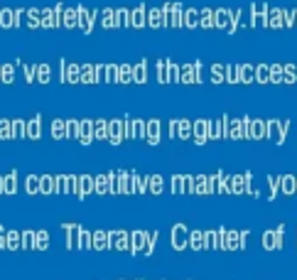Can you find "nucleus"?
<instances>
[{
  "label": "nucleus",
  "instance_id": "nucleus-1",
  "mask_svg": "<svg viewBox=\"0 0 297 280\" xmlns=\"http://www.w3.org/2000/svg\"><path fill=\"white\" fill-rule=\"evenodd\" d=\"M108 234H111V248H116V251L130 248V236L125 231H108Z\"/></svg>",
  "mask_w": 297,
  "mask_h": 280
},
{
  "label": "nucleus",
  "instance_id": "nucleus-2",
  "mask_svg": "<svg viewBox=\"0 0 297 280\" xmlns=\"http://www.w3.org/2000/svg\"><path fill=\"white\" fill-rule=\"evenodd\" d=\"M123 138H125V123L123 120H111L108 123V140L113 145H118Z\"/></svg>",
  "mask_w": 297,
  "mask_h": 280
},
{
  "label": "nucleus",
  "instance_id": "nucleus-3",
  "mask_svg": "<svg viewBox=\"0 0 297 280\" xmlns=\"http://www.w3.org/2000/svg\"><path fill=\"white\" fill-rule=\"evenodd\" d=\"M93 192H96L93 177H91V174H84V177H79V192H76V196H79V199H86V196L93 194Z\"/></svg>",
  "mask_w": 297,
  "mask_h": 280
},
{
  "label": "nucleus",
  "instance_id": "nucleus-4",
  "mask_svg": "<svg viewBox=\"0 0 297 280\" xmlns=\"http://www.w3.org/2000/svg\"><path fill=\"white\" fill-rule=\"evenodd\" d=\"M64 231H66V246H69V248H79V238H81V226L66 224V226H64Z\"/></svg>",
  "mask_w": 297,
  "mask_h": 280
},
{
  "label": "nucleus",
  "instance_id": "nucleus-5",
  "mask_svg": "<svg viewBox=\"0 0 297 280\" xmlns=\"http://www.w3.org/2000/svg\"><path fill=\"white\" fill-rule=\"evenodd\" d=\"M145 244H148V234H143V231H135L133 236H130V253H140L145 251Z\"/></svg>",
  "mask_w": 297,
  "mask_h": 280
},
{
  "label": "nucleus",
  "instance_id": "nucleus-6",
  "mask_svg": "<svg viewBox=\"0 0 297 280\" xmlns=\"http://www.w3.org/2000/svg\"><path fill=\"white\" fill-rule=\"evenodd\" d=\"M93 248L96 251L111 248V234L108 231H93Z\"/></svg>",
  "mask_w": 297,
  "mask_h": 280
},
{
  "label": "nucleus",
  "instance_id": "nucleus-7",
  "mask_svg": "<svg viewBox=\"0 0 297 280\" xmlns=\"http://www.w3.org/2000/svg\"><path fill=\"white\" fill-rule=\"evenodd\" d=\"M5 248H10V251L22 248V234H17V231H7V234H5Z\"/></svg>",
  "mask_w": 297,
  "mask_h": 280
},
{
  "label": "nucleus",
  "instance_id": "nucleus-8",
  "mask_svg": "<svg viewBox=\"0 0 297 280\" xmlns=\"http://www.w3.org/2000/svg\"><path fill=\"white\" fill-rule=\"evenodd\" d=\"M57 180L52 177V174H44V177H39V192L42 194H54L57 192Z\"/></svg>",
  "mask_w": 297,
  "mask_h": 280
},
{
  "label": "nucleus",
  "instance_id": "nucleus-9",
  "mask_svg": "<svg viewBox=\"0 0 297 280\" xmlns=\"http://www.w3.org/2000/svg\"><path fill=\"white\" fill-rule=\"evenodd\" d=\"M79 140H81L84 145H89L91 140H93V123H91V120H84V123L79 126Z\"/></svg>",
  "mask_w": 297,
  "mask_h": 280
},
{
  "label": "nucleus",
  "instance_id": "nucleus-10",
  "mask_svg": "<svg viewBox=\"0 0 297 280\" xmlns=\"http://www.w3.org/2000/svg\"><path fill=\"white\" fill-rule=\"evenodd\" d=\"M15 184H17V172H10L2 177V194H15Z\"/></svg>",
  "mask_w": 297,
  "mask_h": 280
},
{
  "label": "nucleus",
  "instance_id": "nucleus-11",
  "mask_svg": "<svg viewBox=\"0 0 297 280\" xmlns=\"http://www.w3.org/2000/svg\"><path fill=\"white\" fill-rule=\"evenodd\" d=\"M96 184V194H111V182H108V174H98L93 180Z\"/></svg>",
  "mask_w": 297,
  "mask_h": 280
},
{
  "label": "nucleus",
  "instance_id": "nucleus-12",
  "mask_svg": "<svg viewBox=\"0 0 297 280\" xmlns=\"http://www.w3.org/2000/svg\"><path fill=\"white\" fill-rule=\"evenodd\" d=\"M118 192L130 194V172H118Z\"/></svg>",
  "mask_w": 297,
  "mask_h": 280
},
{
  "label": "nucleus",
  "instance_id": "nucleus-13",
  "mask_svg": "<svg viewBox=\"0 0 297 280\" xmlns=\"http://www.w3.org/2000/svg\"><path fill=\"white\" fill-rule=\"evenodd\" d=\"M145 184H148L145 180H140L138 174H130V194H133V192H145V190H148Z\"/></svg>",
  "mask_w": 297,
  "mask_h": 280
},
{
  "label": "nucleus",
  "instance_id": "nucleus-14",
  "mask_svg": "<svg viewBox=\"0 0 297 280\" xmlns=\"http://www.w3.org/2000/svg\"><path fill=\"white\" fill-rule=\"evenodd\" d=\"M27 136V123L25 120H12V138H22Z\"/></svg>",
  "mask_w": 297,
  "mask_h": 280
},
{
  "label": "nucleus",
  "instance_id": "nucleus-15",
  "mask_svg": "<svg viewBox=\"0 0 297 280\" xmlns=\"http://www.w3.org/2000/svg\"><path fill=\"white\" fill-rule=\"evenodd\" d=\"M22 248H37V236H34V231H22Z\"/></svg>",
  "mask_w": 297,
  "mask_h": 280
},
{
  "label": "nucleus",
  "instance_id": "nucleus-16",
  "mask_svg": "<svg viewBox=\"0 0 297 280\" xmlns=\"http://www.w3.org/2000/svg\"><path fill=\"white\" fill-rule=\"evenodd\" d=\"M93 138H108V123H106V120H96Z\"/></svg>",
  "mask_w": 297,
  "mask_h": 280
},
{
  "label": "nucleus",
  "instance_id": "nucleus-17",
  "mask_svg": "<svg viewBox=\"0 0 297 280\" xmlns=\"http://www.w3.org/2000/svg\"><path fill=\"white\" fill-rule=\"evenodd\" d=\"M27 138H39V116H34L27 123Z\"/></svg>",
  "mask_w": 297,
  "mask_h": 280
},
{
  "label": "nucleus",
  "instance_id": "nucleus-18",
  "mask_svg": "<svg viewBox=\"0 0 297 280\" xmlns=\"http://www.w3.org/2000/svg\"><path fill=\"white\" fill-rule=\"evenodd\" d=\"M52 136L54 138H66V123L64 120H54L52 123Z\"/></svg>",
  "mask_w": 297,
  "mask_h": 280
},
{
  "label": "nucleus",
  "instance_id": "nucleus-19",
  "mask_svg": "<svg viewBox=\"0 0 297 280\" xmlns=\"http://www.w3.org/2000/svg\"><path fill=\"white\" fill-rule=\"evenodd\" d=\"M34 236H37V248L44 251V248L49 246V234H47V231H37Z\"/></svg>",
  "mask_w": 297,
  "mask_h": 280
},
{
  "label": "nucleus",
  "instance_id": "nucleus-20",
  "mask_svg": "<svg viewBox=\"0 0 297 280\" xmlns=\"http://www.w3.org/2000/svg\"><path fill=\"white\" fill-rule=\"evenodd\" d=\"M79 248H93V236L89 231L81 228V238H79Z\"/></svg>",
  "mask_w": 297,
  "mask_h": 280
},
{
  "label": "nucleus",
  "instance_id": "nucleus-21",
  "mask_svg": "<svg viewBox=\"0 0 297 280\" xmlns=\"http://www.w3.org/2000/svg\"><path fill=\"white\" fill-rule=\"evenodd\" d=\"M79 120H69L66 123V138H79Z\"/></svg>",
  "mask_w": 297,
  "mask_h": 280
},
{
  "label": "nucleus",
  "instance_id": "nucleus-22",
  "mask_svg": "<svg viewBox=\"0 0 297 280\" xmlns=\"http://www.w3.org/2000/svg\"><path fill=\"white\" fill-rule=\"evenodd\" d=\"M0 138H12V123L10 120H0Z\"/></svg>",
  "mask_w": 297,
  "mask_h": 280
},
{
  "label": "nucleus",
  "instance_id": "nucleus-23",
  "mask_svg": "<svg viewBox=\"0 0 297 280\" xmlns=\"http://www.w3.org/2000/svg\"><path fill=\"white\" fill-rule=\"evenodd\" d=\"M27 192H30V194H37V192H39V177H34V174L27 177Z\"/></svg>",
  "mask_w": 297,
  "mask_h": 280
},
{
  "label": "nucleus",
  "instance_id": "nucleus-24",
  "mask_svg": "<svg viewBox=\"0 0 297 280\" xmlns=\"http://www.w3.org/2000/svg\"><path fill=\"white\" fill-rule=\"evenodd\" d=\"M66 192L76 194L79 192V177H66Z\"/></svg>",
  "mask_w": 297,
  "mask_h": 280
},
{
  "label": "nucleus",
  "instance_id": "nucleus-25",
  "mask_svg": "<svg viewBox=\"0 0 297 280\" xmlns=\"http://www.w3.org/2000/svg\"><path fill=\"white\" fill-rule=\"evenodd\" d=\"M108 182H111V194H118V172H108Z\"/></svg>",
  "mask_w": 297,
  "mask_h": 280
},
{
  "label": "nucleus",
  "instance_id": "nucleus-26",
  "mask_svg": "<svg viewBox=\"0 0 297 280\" xmlns=\"http://www.w3.org/2000/svg\"><path fill=\"white\" fill-rule=\"evenodd\" d=\"M148 184H150L152 192H160V190H162V180H160V177H150Z\"/></svg>",
  "mask_w": 297,
  "mask_h": 280
},
{
  "label": "nucleus",
  "instance_id": "nucleus-27",
  "mask_svg": "<svg viewBox=\"0 0 297 280\" xmlns=\"http://www.w3.org/2000/svg\"><path fill=\"white\" fill-rule=\"evenodd\" d=\"M148 138L152 140V142H157V120H152L148 126Z\"/></svg>",
  "mask_w": 297,
  "mask_h": 280
},
{
  "label": "nucleus",
  "instance_id": "nucleus-28",
  "mask_svg": "<svg viewBox=\"0 0 297 280\" xmlns=\"http://www.w3.org/2000/svg\"><path fill=\"white\" fill-rule=\"evenodd\" d=\"M57 180V192H66V177L59 174V177H54Z\"/></svg>",
  "mask_w": 297,
  "mask_h": 280
},
{
  "label": "nucleus",
  "instance_id": "nucleus-29",
  "mask_svg": "<svg viewBox=\"0 0 297 280\" xmlns=\"http://www.w3.org/2000/svg\"><path fill=\"white\" fill-rule=\"evenodd\" d=\"M5 234H7V231L0 226V248H5Z\"/></svg>",
  "mask_w": 297,
  "mask_h": 280
},
{
  "label": "nucleus",
  "instance_id": "nucleus-30",
  "mask_svg": "<svg viewBox=\"0 0 297 280\" xmlns=\"http://www.w3.org/2000/svg\"><path fill=\"white\" fill-rule=\"evenodd\" d=\"M175 241H177V244H182V241H184V234H182V228H177V231H175Z\"/></svg>",
  "mask_w": 297,
  "mask_h": 280
},
{
  "label": "nucleus",
  "instance_id": "nucleus-31",
  "mask_svg": "<svg viewBox=\"0 0 297 280\" xmlns=\"http://www.w3.org/2000/svg\"><path fill=\"white\" fill-rule=\"evenodd\" d=\"M0 192H2V177H0Z\"/></svg>",
  "mask_w": 297,
  "mask_h": 280
}]
</instances>
